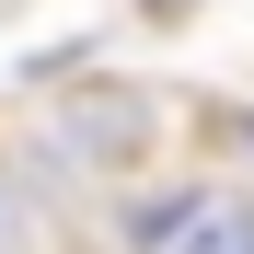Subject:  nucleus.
<instances>
[{"instance_id":"nucleus-3","label":"nucleus","mask_w":254,"mask_h":254,"mask_svg":"<svg viewBox=\"0 0 254 254\" xmlns=\"http://www.w3.org/2000/svg\"><path fill=\"white\" fill-rule=\"evenodd\" d=\"M35 231H47V174L0 150V254H35Z\"/></svg>"},{"instance_id":"nucleus-1","label":"nucleus","mask_w":254,"mask_h":254,"mask_svg":"<svg viewBox=\"0 0 254 254\" xmlns=\"http://www.w3.org/2000/svg\"><path fill=\"white\" fill-rule=\"evenodd\" d=\"M35 150H47V174H116L150 150V93H81L35 127Z\"/></svg>"},{"instance_id":"nucleus-2","label":"nucleus","mask_w":254,"mask_h":254,"mask_svg":"<svg viewBox=\"0 0 254 254\" xmlns=\"http://www.w3.org/2000/svg\"><path fill=\"white\" fill-rule=\"evenodd\" d=\"M208 196H220V185H196V174H174V185H127L116 220H104V243H116V254H174V243L196 231Z\"/></svg>"},{"instance_id":"nucleus-4","label":"nucleus","mask_w":254,"mask_h":254,"mask_svg":"<svg viewBox=\"0 0 254 254\" xmlns=\"http://www.w3.org/2000/svg\"><path fill=\"white\" fill-rule=\"evenodd\" d=\"M174 254H254V196H231V185H220V196L196 208V231H185Z\"/></svg>"}]
</instances>
